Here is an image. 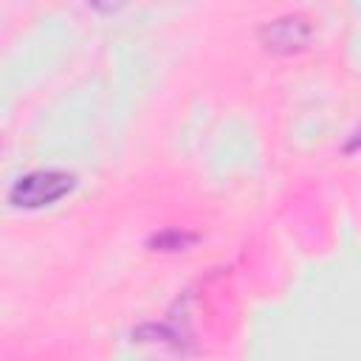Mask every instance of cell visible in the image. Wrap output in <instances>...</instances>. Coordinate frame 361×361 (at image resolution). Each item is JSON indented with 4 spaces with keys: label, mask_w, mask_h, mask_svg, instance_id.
<instances>
[{
    "label": "cell",
    "mask_w": 361,
    "mask_h": 361,
    "mask_svg": "<svg viewBox=\"0 0 361 361\" xmlns=\"http://www.w3.org/2000/svg\"><path fill=\"white\" fill-rule=\"evenodd\" d=\"M73 189V175L59 172V169H39V172H28L23 175L11 192L8 200L14 206L23 209H39V206H51L59 197H65Z\"/></svg>",
    "instance_id": "cell-1"
},
{
    "label": "cell",
    "mask_w": 361,
    "mask_h": 361,
    "mask_svg": "<svg viewBox=\"0 0 361 361\" xmlns=\"http://www.w3.org/2000/svg\"><path fill=\"white\" fill-rule=\"evenodd\" d=\"M259 37H262L265 48L279 51V54H293V51H302L310 42L313 28L305 17H279L268 25H262Z\"/></svg>",
    "instance_id": "cell-2"
},
{
    "label": "cell",
    "mask_w": 361,
    "mask_h": 361,
    "mask_svg": "<svg viewBox=\"0 0 361 361\" xmlns=\"http://www.w3.org/2000/svg\"><path fill=\"white\" fill-rule=\"evenodd\" d=\"M192 240H195L192 234H180V231H164V234L152 237V243H149V245H155V248H161V251H178V248H183V245H189Z\"/></svg>",
    "instance_id": "cell-3"
}]
</instances>
